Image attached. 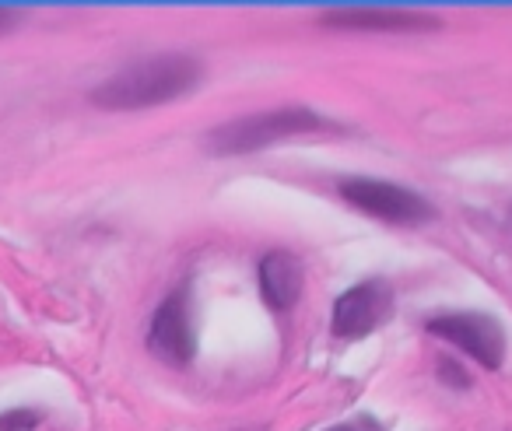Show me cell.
Listing matches in <instances>:
<instances>
[{
	"label": "cell",
	"instance_id": "cell-1",
	"mask_svg": "<svg viewBox=\"0 0 512 431\" xmlns=\"http://www.w3.org/2000/svg\"><path fill=\"white\" fill-rule=\"evenodd\" d=\"M200 85V64L186 53H162L141 64L123 67L92 92V102L102 109H148L162 102L183 99Z\"/></svg>",
	"mask_w": 512,
	"mask_h": 431
},
{
	"label": "cell",
	"instance_id": "cell-2",
	"mask_svg": "<svg viewBox=\"0 0 512 431\" xmlns=\"http://www.w3.org/2000/svg\"><path fill=\"white\" fill-rule=\"evenodd\" d=\"M320 130H337V123L323 120L320 113L302 106H285V109H264V113L242 116L225 127L207 134V148L214 155H249V151L271 148L288 137L302 134H320Z\"/></svg>",
	"mask_w": 512,
	"mask_h": 431
},
{
	"label": "cell",
	"instance_id": "cell-3",
	"mask_svg": "<svg viewBox=\"0 0 512 431\" xmlns=\"http://www.w3.org/2000/svg\"><path fill=\"white\" fill-rule=\"evenodd\" d=\"M341 197L355 204L358 211L393 221V225H418V221H428L435 214L425 197L397 183H383V179H344Z\"/></svg>",
	"mask_w": 512,
	"mask_h": 431
},
{
	"label": "cell",
	"instance_id": "cell-4",
	"mask_svg": "<svg viewBox=\"0 0 512 431\" xmlns=\"http://www.w3.org/2000/svg\"><path fill=\"white\" fill-rule=\"evenodd\" d=\"M393 316V288L379 277L348 288L334 302V333L344 340L369 337L376 326Z\"/></svg>",
	"mask_w": 512,
	"mask_h": 431
},
{
	"label": "cell",
	"instance_id": "cell-5",
	"mask_svg": "<svg viewBox=\"0 0 512 431\" xmlns=\"http://www.w3.org/2000/svg\"><path fill=\"white\" fill-rule=\"evenodd\" d=\"M428 333L456 344L474 361H481L484 368H498L505 358L502 326H498L491 316H481V312H449V316L432 319V323H428Z\"/></svg>",
	"mask_w": 512,
	"mask_h": 431
},
{
	"label": "cell",
	"instance_id": "cell-6",
	"mask_svg": "<svg viewBox=\"0 0 512 431\" xmlns=\"http://www.w3.org/2000/svg\"><path fill=\"white\" fill-rule=\"evenodd\" d=\"M148 347L151 354H158L169 365H186L193 361V326H190V291L176 288L162 305L155 309V319H151L148 330Z\"/></svg>",
	"mask_w": 512,
	"mask_h": 431
},
{
	"label": "cell",
	"instance_id": "cell-7",
	"mask_svg": "<svg viewBox=\"0 0 512 431\" xmlns=\"http://www.w3.org/2000/svg\"><path fill=\"white\" fill-rule=\"evenodd\" d=\"M323 22L334 29H358V32H428L439 29V18L421 15V11L404 8H327Z\"/></svg>",
	"mask_w": 512,
	"mask_h": 431
},
{
	"label": "cell",
	"instance_id": "cell-8",
	"mask_svg": "<svg viewBox=\"0 0 512 431\" xmlns=\"http://www.w3.org/2000/svg\"><path fill=\"white\" fill-rule=\"evenodd\" d=\"M302 284H306V267L295 253L274 249L260 260V291H264V302L271 309H292L302 295Z\"/></svg>",
	"mask_w": 512,
	"mask_h": 431
},
{
	"label": "cell",
	"instance_id": "cell-9",
	"mask_svg": "<svg viewBox=\"0 0 512 431\" xmlns=\"http://www.w3.org/2000/svg\"><path fill=\"white\" fill-rule=\"evenodd\" d=\"M39 424L36 410H8L0 417V431H32Z\"/></svg>",
	"mask_w": 512,
	"mask_h": 431
},
{
	"label": "cell",
	"instance_id": "cell-10",
	"mask_svg": "<svg viewBox=\"0 0 512 431\" xmlns=\"http://www.w3.org/2000/svg\"><path fill=\"white\" fill-rule=\"evenodd\" d=\"M18 15H22L18 8H8V4H0V32H11V29H15Z\"/></svg>",
	"mask_w": 512,
	"mask_h": 431
},
{
	"label": "cell",
	"instance_id": "cell-11",
	"mask_svg": "<svg viewBox=\"0 0 512 431\" xmlns=\"http://www.w3.org/2000/svg\"><path fill=\"white\" fill-rule=\"evenodd\" d=\"M330 431H355V428H348V424H341V428H330Z\"/></svg>",
	"mask_w": 512,
	"mask_h": 431
}]
</instances>
